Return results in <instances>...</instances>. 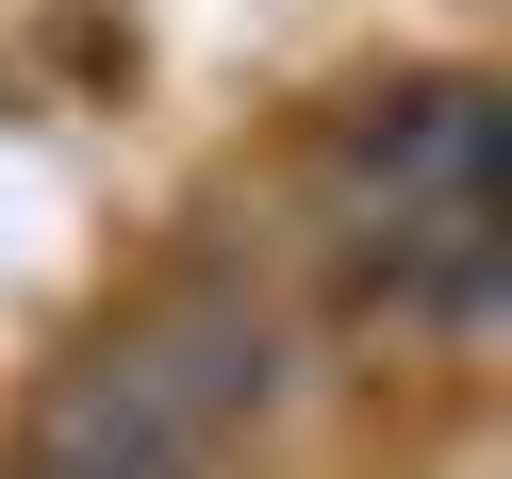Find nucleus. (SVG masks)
Here are the masks:
<instances>
[{"mask_svg": "<svg viewBox=\"0 0 512 479\" xmlns=\"http://www.w3.org/2000/svg\"><path fill=\"white\" fill-rule=\"evenodd\" d=\"M331 199L347 215H496V83L430 67V83H380L364 116L331 133Z\"/></svg>", "mask_w": 512, "mask_h": 479, "instance_id": "nucleus-1", "label": "nucleus"}]
</instances>
